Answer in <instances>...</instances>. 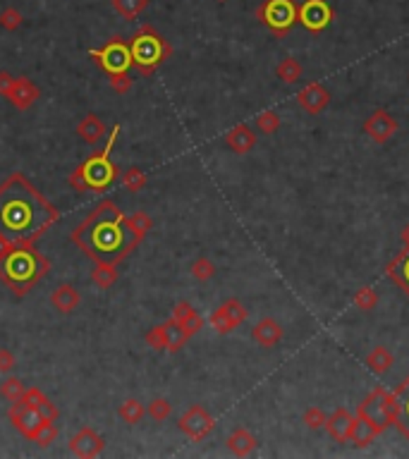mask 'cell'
I'll return each instance as SVG.
<instances>
[{
  "label": "cell",
  "instance_id": "cell-24",
  "mask_svg": "<svg viewBox=\"0 0 409 459\" xmlns=\"http://www.w3.org/2000/svg\"><path fill=\"white\" fill-rule=\"evenodd\" d=\"M386 273H388L390 280L398 282V285L402 287V292L409 297V249L400 251L398 256L386 265Z\"/></svg>",
  "mask_w": 409,
  "mask_h": 459
},
{
  "label": "cell",
  "instance_id": "cell-42",
  "mask_svg": "<svg viewBox=\"0 0 409 459\" xmlns=\"http://www.w3.org/2000/svg\"><path fill=\"white\" fill-rule=\"evenodd\" d=\"M146 344L151 349H156V352H165V330H163V323L149 330V333H146Z\"/></svg>",
  "mask_w": 409,
  "mask_h": 459
},
{
  "label": "cell",
  "instance_id": "cell-6",
  "mask_svg": "<svg viewBox=\"0 0 409 459\" xmlns=\"http://www.w3.org/2000/svg\"><path fill=\"white\" fill-rule=\"evenodd\" d=\"M256 17L266 24L270 34L282 39L294 24H299V5L294 0H263L256 8Z\"/></svg>",
  "mask_w": 409,
  "mask_h": 459
},
{
  "label": "cell",
  "instance_id": "cell-43",
  "mask_svg": "<svg viewBox=\"0 0 409 459\" xmlns=\"http://www.w3.org/2000/svg\"><path fill=\"white\" fill-rule=\"evenodd\" d=\"M194 313H196V309L189 304V301H177V304L172 306V316H170V318L182 325L184 321H189V318L194 316Z\"/></svg>",
  "mask_w": 409,
  "mask_h": 459
},
{
  "label": "cell",
  "instance_id": "cell-47",
  "mask_svg": "<svg viewBox=\"0 0 409 459\" xmlns=\"http://www.w3.org/2000/svg\"><path fill=\"white\" fill-rule=\"evenodd\" d=\"M39 414H41V419H44V421H58V416H60L58 407L51 400H48V397H46V402L39 407Z\"/></svg>",
  "mask_w": 409,
  "mask_h": 459
},
{
  "label": "cell",
  "instance_id": "cell-23",
  "mask_svg": "<svg viewBox=\"0 0 409 459\" xmlns=\"http://www.w3.org/2000/svg\"><path fill=\"white\" fill-rule=\"evenodd\" d=\"M80 301H82V294L77 292V287L70 285V282H63V285L53 289V294H51V304L56 306L60 313H72L80 306Z\"/></svg>",
  "mask_w": 409,
  "mask_h": 459
},
{
  "label": "cell",
  "instance_id": "cell-46",
  "mask_svg": "<svg viewBox=\"0 0 409 459\" xmlns=\"http://www.w3.org/2000/svg\"><path fill=\"white\" fill-rule=\"evenodd\" d=\"M17 366V359L10 349H0V373H12Z\"/></svg>",
  "mask_w": 409,
  "mask_h": 459
},
{
  "label": "cell",
  "instance_id": "cell-45",
  "mask_svg": "<svg viewBox=\"0 0 409 459\" xmlns=\"http://www.w3.org/2000/svg\"><path fill=\"white\" fill-rule=\"evenodd\" d=\"M108 82H111V89H113V92L120 94V96L127 94L130 89H132V77H130V75H113Z\"/></svg>",
  "mask_w": 409,
  "mask_h": 459
},
{
  "label": "cell",
  "instance_id": "cell-40",
  "mask_svg": "<svg viewBox=\"0 0 409 459\" xmlns=\"http://www.w3.org/2000/svg\"><path fill=\"white\" fill-rule=\"evenodd\" d=\"M22 22H24V17L17 8H5L0 12V27H3L5 32H17V29L22 27Z\"/></svg>",
  "mask_w": 409,
  "mask_h": 459
},
{
  "label": "cell",
  "instance_id": "cell-31",
  "mask_svg": "<svg viewBox=\"0 0 409 459\" xmlns=\"http://www.w3.org/2000/svg\"><path fill=\"white\" fill-rule=\"evenodd\" d=\"M144 414H146V407H144L139 400H134V397H132V400H125L118 409V416L130 426L139 424V421L144 419Z\"/></svg>",
  "mask_w": 409,
  "mask_h": 459
},
{
  "label": "cell",
  "instance_id": "cell-33",
  "mask_svg": "<svg viewBox=\"0 0 409 459\" xmlns=\"http://www.w3.org/2000/svg\"><path fill=\"white\" fill-rule=\"evenodd\" d=\"M122 184H125V189H127V191L137 194V191H141L144 187H146V175H144L141 168L132 165L122 172Z\"/></svg>",
  "mask_w": 409,
  "mask_h": 459
},
{
  "label": "cell",
  "instance_id": "cell-4",
  "mask_svg": "<svg viewBox=\"0 0 409 459\" xmlns=\"http://www.w3.org/2000/svg\"><path fill=\"white\" fill-rule=\"evenodd\" d=\"M118 137H120V125L113 127L111 137L106 139L103 146H101L99 151H94L89 158H84L80 165L72 170L70 187H75L77 191H96V194L111 189L113 182H115L118 175H120L118 165L111 158Z\"/></svg>",
  "mask_w": 409,
  "mask_h": 459
},
{
  "label": "cell",
  "instance_id": "cell-36",
  "mask_svg": "<svg viewBox=\"0 0 409 459\" xmlns=\"http://www.w3.org/2000/svg\"><path fill=\"white\" fill-rule=\"evenodd\" d=\"M146 414L151 416L153 421H158V424H163V421L170 419V414H172V404L168 402L165 397H156V400L149 402Z\"/></svg>",
  "mask_w": 409,
  "mask_h": 459
},
{
  "label": "cell",
  "instance_id": "cell-28",
  "mask_svg": "<svg viewBox=\"0 0 409 459\" xmlns=\"http://www.w3.org/2000/svg\"><path fill=\"white\" fill-rule=\"evenodd\" d=\"M376 438H378V433L374 431V428H371L369 424H366V421H362V419L357 416V419H354L352 436H350V443L354 445V448H357V450L369 448V445L374 443Z\"/></svg>",
  "mask_w": 409,
  "mask_h": 459
},
{
  "label": "cell",
  "instance_id": "cell-38",
  "mask_svg": "<svg viewBox=\"0 0 409 459\" xmlns=\"http://www.w3.org/2000/svg\"><path fill=\"white\" fill-rule=\"evenodd\" d=\"M58 438V428H56V421H41L39 431H36L34 436V443L39 445V448H48V445H53Z\"/></svg>",
  "mask_w": 409,
  "mask_h": 459
},
{
  "label": "cell",
  "instance_id": "cell-7",
  "mask_svg": "<svg viewBox=\"0 0 409 459\" xmlns=\"http://www.w3.org/2000/svg\"><path fill=\"white\" fill-rule=\"evenodd\" d=\"M89 58L106 72L108 77L113 75H130V70L134 68L132 63V51H130V41L113 36L103 48H92Z\"/></svg>",
  "mask_w": 409,
  "mask_h": 459
},
{
  "label": "cell",
  "instance_id": "cell-2",
  "mask_svg": "<svg viewBox=\"0 0 409 459\" xmlns=\"http://www.w3.org/2000/svg\"><path fill=\"white\" fill-rule=\"evenodd\" d=\"M70 239L89 256L94 263H120L137 249L139 239L132 234L127 225V215L120 210L118 203L101 201L92 213L84 218Z\"/></svg>",
  "mask_w": 409,
  "mask_h": 459
},
{
  "label": "cell",
  "instance_id": "cell-8",
  "mask_svg": "<svg viewBox=\"0 0 409 459\" xmlns=\"http://www.w3.org/2000/svg\"><path fill=\"white\" fill-rule=\"evenodd\" d=\"M357 416L374 428L378 436H381L383 431H388V428L393 426V416H390V390L383 388V385H376V388L359 402Z\"/></svg>",
  "mask_w": 409,
  "mask_h": 459
},
{
  "label": "cell",
  "instance_id": "cell-34",
  "mask_svg": "<svg viewBox=\"0 0 409 459\" xmlns=\"http://www.w3.org/2000/svg\"><path fill=\"white\" fill-rule=\"evenodd\" d=\"M354 306L359 311H374L378 306V292L374 287H359L354 292Z\"/></svg>",
  "mask_w": 409,
  "mask_h": 459
},
{
  "label": "cell",
  "instance_id": "cell-11",
  "mask_svg": "<svg viewBox=\"0 0 409 459\" xmlns=\"http://www.w3.org/2000/svg\"><path fill=\"white\" fill-rule=\"evenodd\" d=\"M335 20V10L328 0H304L299 5V24L311 34H321Z\"/></svg>",
  "mask_w": 409,
  "mask_h": 459
},
{
  "label": "cell",
  "instance_id": "cell-3",
  "mask_svg": "<svg viewBox=\"0 0 409 459\" xmlns=\"http://www.w3.org/2000/svg\"><path fill=\"white\" fill-rule=\"evenodd\" d=\"M51 273V261L36 249V244H15L0 258V282L15 297H27Z\"/></svg>",
  "mask_w": 409,
  "mask_h": 459
},
{
  "label": "cell",
  "instance_id": "cell-50",
  "mask_svg": "<svg viewBox=\"0 0 409 459\" xmlns=\"http://www.w3.org/2000/svg\"><path fill=\"white\" fill-rule=\"evenodd\" d=\"M402 239H405V244H409V225L402 230Z\"/></svg>",
  "mask_w": 409,
  "mask_h": 459
},
{
  "label": "cell",
  "instance_id": "cell-12",
  "mask_svg": "<svg viewBox=\"0 0 409 459\" xmlns=\"http://www.w3.org/2000/svg\"><path fill=\"white\" fill-rule=\"evenodd\" d=\"M398 130H400L398 118L390 111H386V108H376V111L364 120V134L374 144H388L390 139L398 134Z\"/></svg>",
  "mask_w": 409,
  "mask_h": 459
},
{
  "label": "cell",
  "instance_id": "cell-44",
  "mask_svg": "<svg viewBox=\"0 0 409 459\" xmlns=\"http://www.w3.org/2000/svg\"><path fill=\"white\" fill-rule=\"evenodd\" d=\"M20 402H24L27 407H32V409H36V412H39V407L46 402V395H44V392H41L39 388H27V390H24V395H22Z\"/></svg>",
  "mask_w": 409,
  "mask_h": 459
},
{
  "label": "cell",
  "instance_id": "cell-25",
  "mask_svg": "<svg viewBox=\"0 0 409 459\" xmlns=\"http://www.w3.org/2000/svg\"><path fill=\"white\" fill-rule=\"evenodd\" d=\"M393 364H395V356L388 347H383V344H378V347H374L366 354V368H369L371 373H376V376L388 373L390 368H393Z\"/></svg>",
  "mask_w": 409,
  "mask_h": 459
},
{
  "label": "cell",
  "instance_id": "cell-32",
  "mask_svg": "<svg viewBox=\"0 0 409 459\" xmlns=\"http://www.w3.org/2000/svg\"><path fill=\"white\" fill-rule=\"evenodd\" d=\"M127 225L132 230V234H134V237L141 241L149 232H151L153 220H151V215L144 213V210H134L132 215H127Z\"/></svg>",
  "mask_w": 409,
  "mask_h": 459
},
{
  "label": "cell",
  "instance_id": "cell-10",
  "mask_svg": "<svg viewBox=\"0 0 409 459\" xmlns=\"http://www.w3.org/2000/svg\"><path fill=\"white\" fill-rule=\"evenodd\" d=\"M246 316H249V311H246V306L242 304V301L227 299V301H222L213 313H210L208 323L218 335H227V333H232V330H237L239 325L246 321Z\"/></svg>",
  "mask_w": 409,
  "mask_h": 459
},
{
  "label": "cell",
  "instance_id": "cell-21",
  "mask_svg": "<svg viewBox=\"0 0 409 459\" xmlns=\"http://www.w3.org/2000/svg\"><path fill=\"white\" fill-rule=\"evenodd\" d=\"M108 134V127L103 120L99 118V115L89 113L87 118L82 120L80 125H77V137H82L84 144H89V146H96V144H101Z\"/></svg>",
  "mask_w": 409,
  "mask_h": 459
},
{
  "label": "cell",
  "instance_id": "cell-37",
  "mask_svg": "<svg viewBox=\"0 0 409 459\" xmlns=\"http://www.w3.org/2000/svg\"><path fill=\"white\" fill-rule=\"evenodd\" d=\"M256 127L263 134H275L280 130V115L275 111H263L256 115Z\"/></svg>",
  "mask_w": 409,
  "mask_h": 459
},
{
  "label": "cell",
  "instance_id": "cell-16",
  "mask_svg": "<svg viewBox=\"0 0 409 459\" xmlns=\"http://www.w3.org/2000/svg\"><path fill=\"white\" fill-rule=\"evenodd\" d=\"M297 103L306 115H321L330 103V92L321 82H309L297 94Z\"/></svg>",
  "mask_w": 409,
  "mask_h": 459
},
{
  "label": "cell",
  "instance_id": "cell-14",
  "mask_svg": "<svg viewBox=\"0 0 409 459\" xmlns=\"http://www.w3.org/2000/svg\"><path fill=\"white\" fill-rule=\"evenodd\" d=\"M8 419H10V424L15 426L17 431H20L27 440H34L36 431H39V426H41V421H44L36 409L27 407L24 402H12L10 404Z\"/></svg>",
  "mask_w": 409,
  "mask_h": 459
},
{
  "label": "cell",
  "instance_id": "cell-19",
  "mask_svg": "<svg viewBox=\"0 0 409 459\" xmlns=\"http://www.w3.org/2000/svg\"><path fill=\"white\" fill-rule=\"evenodd\" d=\"M282 335H285V330H282V325L275 321V318H261L254 328H251V337H254V342L256 344H261V347H275V344H280L282 340Z\"/></svg>",
  "mask_w": 409,
  "mask_h": 459
},
{
  "label": "cell",
  "instance_id": "cell-13",
  "mask_svg": "<svg viewBox=\"0 0 409 459\" xmlns=\"http://www.w3.org/2000/svg\"><path fill=\"white\" fill-rule=\"evenodd\" d=\"M390 416L393 426L409 440V376L395 390H390Z\"/></svg>",
  "mask_w": 409,
  "mask_h": 459
},
{
  "label": "cell",
  "instance_id": "cell-1",
  "mask_svg": "<svg viewBox=\"0 0 409 459\" xmlns=\"http://www.w3.org/2000/svg\"><path fill=\"white\" fill-rule=\"evenodd\" d=\"M60 220V210L29 182L12 172L0 182V234L17 244H36Z\"/></svg>",
  "mask_w": 409,
  "mask_h": 459
},
{
  "label": "cell",
  "instance_id": "cell-27",
  "mask_svg": "<svg viewBox=\"0 0 409 459\" xmlns=\"http://www.w3.org/2000/svg\"><path fill=\"white\" fill-rule=\"evenodd\" d=\"M163 330H165V352H180L189 340V337L184 335L182 325L177 321H172V318L163 323Z\"/></svg>",
  "mask_w": 409,
  "mask_h": 459
},
{
  "label": "cell",
  "instance_id": "cell-9",
  "mask_svg": "<svg viewBox=\"0 0 409 459\" xmlns=\"http://www.w3.org/2000/svg\"><path fill=\"white\" fill-rule=\"evenodd\" d=\"M177 428L189 440H194V443H201V440L208 438L210 431L215 428V419L208 414L206 407H201V404H191L187 412L180 416Z\"/></svg>",
  "mask_w": 409,
  "mask_h": 459
},
{
  "label": "cell",
  "instance_id": "cell-18",
  "mask_svg": "<svg viewBox=\"0 0 409 459\" xmlns=\"http://www.w3.org/2000/svg\"><path fill=\"white\" fill-rule=\"evenodd\" d=\"M39 96H41L39 87H36L32 80H27V77H17L15 87H12V92L8 96V101L17 108V111H29V108L36 103V99H39Z\"/></svg>",
  "mask_w": 409,
  "mask_h": 459
},
{
  "label": "cell",
  "instance_id": "cell-39",
  "mask_svg": "<svg viewBox=\"0 0 409 459\" xmlns=\"http://www.w3.org/2000/svg\"><path fill=\"white\" fill-rule=\"evenodd\" d=\"M215 270H218V268H215V263L210 261V258H206V256H199L194 263H191V275H194L199 282L210 280V277L215 275Z\"/></svg>",
  "mask_w": 409,
  "mask_h": 459
},
{
  "label": "cell",
  "instance_id": "cell-17",
  "mask_svg": "<svg viewBox=\"0 0 409 459\" xmlns=\"http://www.w3.org/2000/svg\"><path fill=\"white\" fill-rule=\"evenodd\" d=\"M354 419H357V414L352 416V412L347 407H338L333 414L326 419V431L328 436L335 440V443L345 445L350 443V436H352V428H354Z\"/></svg>",
  "mask_w": 409,
  "mask_h": 459
},
{
  "label": "cell",
  "instance_id": "cell-49",
  "mask_svg": "<svg viewBox=\"0 0 409 459\" xmlns=\"http://www.w3.org/2000/svg\"><path fill=\"white\" fill-rule=\"evenodd\" d=\"M15 244H17V241H10L8 237H3V234H0V258H3L5 253H8Z\"/></svg>",
  "mask_w": 409,
  "mask_h": 459
},
{
  "label": "cell",
  "instance_id": "cell-5",
  "mask_svg": "<svg viewBox=\"0 0 409 459\" xmlns=\"http://www.w3.org/2000/svg\"><path fill=\"white\" fill-rule=\"evenodd\" d=\"M132 63L144 77H151L168 58L172 56V46L161 36L151 24H144L130 39Z\"/></svg>",
  "mask_w": 409,
  "mask_h": 459
},
{
  "label": "cell",
  "instance_id": "cell-30",
  "mask_svg": "<svg viewBox=\"0 0 409 459\" xmlns=\"http://www.w3.org/2000/svg\"><path fill=\"white\" fill-rule=\"evenodd\" d=\"M149 3H151V0H113V10H115L122 20L134 22L137 17L149 8Z\"/></svg>",
  "mask_w": 409,
  "mask_h": 459
},
{
  "label": "cell",
  "instance_id": "cell-26",
  "mask_svg": "<svg viewBox=\"0 0 409 459\" xmlns=\"http://www.w3.org/2000/svg\"><path fill=\"white\" fill-rule=\"evenodd\" d=\"M92 282L96 287L101 289H108L118 282V265L115 263H106V261H99L94 265L92 270Z\"/></svg>",
  "mask_w": 409,
  "mask_h": 459
},
{
  "label": "cell",
  "instance_id": "cell-22",
  "mask_svg": "<svg viewBox=\"0 0 409 459\" xmlns=\"http://www.w3.org/2000/svg\"><path fill=\"white\" fill-rule=\"evenodd\" d=\"M225 445H227V450L232 452V455H237V457H249L251 452L256 450V436L249 431V428H244V426H237L234 431L227 436L225 440Z\"/></svg>",
  "mask_w": 409,
  "mask_h": 459
},
{
  "label": "cell",
  "instance_id": "cell-29",
  "mask_svg": "<svg viewBox=\"0 0 409 459\" xmlns=\"http://www.w3.org/2000/svg\"><path fill=\"white\" fill-rule=\"evenodd\" d=\"M275 75H278V80H282L285 84H297L302 80L304 68L297 58H282L278 63V68H275Z\"/></svg>",
  "mask_w": 409,
  "mask_h": 459
},
{
  "label": "cell",
  "instance_id": "cell-35",
  "mask_svg": "<svg viewBox=\"0 0 409 459\" xmlns=\"http://www.w3.org/2000/svg\"><path fill=\"white\" fill-rule=\"evenodd\" d=\"M24 390L27 388H24V383L17 376H8L3 380V385H0V395H3L8 402H20Z\"/></svg>",
  "mask_w": 409,
  "mask_h": 459
},
{
  "label": "cell",
  "instance_id": "cell-15",
  "mask_svg": "<svg viewBox=\"0 0 409 459\" xmlns=\"http://www.w3.org/2000/svg\"><path fill=\"white\" fill-rule=\"evenodd\" d=\"M70 452L77 457H84V459H92V457H99L101 452L106 450V440L101 433H96L94 428H82L80 433L70 438Z\"/></svg>",
  "mask_w": 409,
  "mask_h": 459
},
{
  "label": "cell",
  "instance_id": "cell-41",
  "mask_svg": "<svg viewBox=\"0 0 409 459\" xmlns=\"http://www.w3.org/2000/svg\"><path fill=\"white\" fill-rule=\"evenodd\" d=\"M326 412L321 407H309L304 412V426L311 428V431H318V428H326Z\"/></svg>",
  "mask_w": 409,
  "mask_h": 459
},
{
  "label": "cell",
  "instance_id": "cell-20",
  "mask_svg": "<svg viewBox=\"0 0 409 459\" xmlns=\"http://www.w3.org/2000/svg\"><path fill=\"white\" fill-rule=\"evenodd\" d=\"M225 146L237 156H246L256 146V134L249 125H237L225 134Z\"/></svg>",
  "mask_w": 409,
  "mask_h": 459
},
{
  "label": "cell",
  "instance_id": "cell-48",
  "mask_svg": "<svg viewBox=\"0 0 409 459\" xmlns=\"http://www.w3.org/2000/svg\"><path fill=\"white\" fill-rule=\"evenodd\" d=\"M15 82H17V77H12L10 72H0V96H5L8 99L10 92H12V87H15Z\"/></svg>",
  "mask_w": 409,
  "mask_h": 459
}]
</instances>
